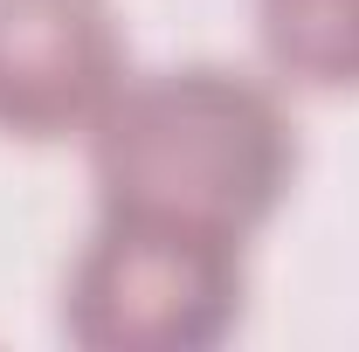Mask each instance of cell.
I'll use <instances>...</instances> for the list:
<instances>
[{
	"label": "cell",
	"instance_id": "4",
	"mask_svg": "<svg viewBox=\"0 0 359 352\" xmlns=\"http://www.w3.org/2000/svg\"><path fill=\"white\" fill-rule=\"evenodd\" d=\"M256 35L283 83L359 90V0H256Z\"/></svg>",
	"mask_w": 359,
	"mask_h": 352
},
{
	"label": "cell",
	"instance_id": "1",
	"mask_svg": "<svg viewBox=\"0 0 359 352\" xmlns=\"http://www.w3.org/2000/svg\"><path fill=\"white\" fill-rule=\"evenodd\" d=\"M90 180L104 215H145L249 242L290 201L297 125L283 97L222 62H180L125 90L90 125Z\"/></svg>",
	"mask_w": 359,
	"mask_h": 352
},
{
	"label": "cell",
	"instance_id": "3",
	"mask_svg": "<svg viewBox=\"0 0 359 352\" xmlns=\"http://www.w3.org/2000/svg\"><path fill=\"white\" fill-rule=\"evenodd\" d=\"M125 90V42L104 0H0V132L90 138Z\"/></svg>",
	"mask_w": 359,
	"mask_h": 352
},
{
	"label": "cell",
	"instance_id": "2",
	"mask_svg": "<svg viewBox=\"0 0 359 352\" xmlns=\"http://www.w3.org/2000/svg\"><path fill=\"white\" fill-rule=\"evenodd\" d=\"M242 242L104 215L62 283V332L90 352H201L242 325Z\"/></svg>",
	"mask_w": 359,
	"mask_h": 352
}]
</instances>
